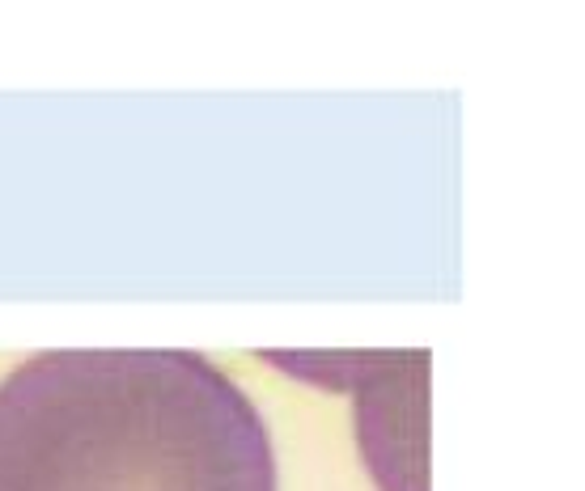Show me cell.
Here are the masks:
<instances>
[{"label": "cell", "mask_w": 585, "mask_h": 491, "mask_svg": "<svg viewBox=\"0 0 585 491\" xmlns=\"http://www.w3.org/2000/svg\"><path fill=\"white\" fill-rule=\"evenodd\" d=\"M0 491H276V453L200 352L64 348L0 381Z\"/></svg>", "instance_id": "obj_1"}]
</instances>
